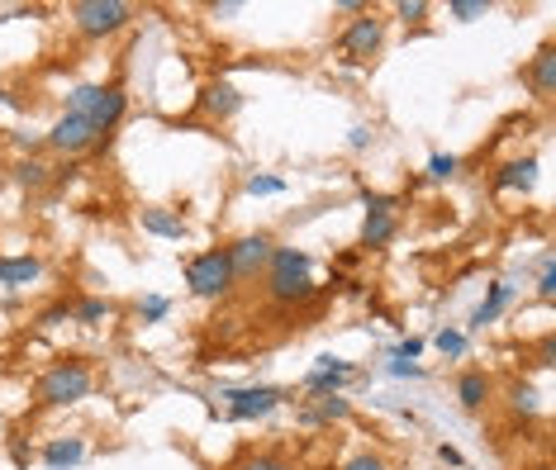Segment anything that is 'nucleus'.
I'll return each instance as SVG.
<instances>
[{
    "mask_svg": "<svg viewBox=\"0 0 556 470\" xmlns=\"http://www.w3.org/2000/svg\"><path fill=\"white\" fill-rule=\"evenodd\" d=\"M262 290L271 304H305L314 300V257L305 247H281L276 243L267 271H262Z\"/></svg>",
    "mask_w": 556,
    "mask_h": 470,
    "instance_id": "f257e3e1",
    "label": "nucleus"
},
{
    "mask_svg": "<svg viewBox=\"0 0 556 470\" xmlns=\"http://www.w3.org/2000/svg\"><path fill=\"white\" fill-rule=\"evenodd\" d=\"M181 276H186V295L200 300V304L229 300L233 285H238L233 281V266H229V252H224V247H205V252H195V257H186Z\"/></svg>",
    "mask_w": 556,
    "mask_h": 470,
    "instance_id": "f03ea898",
    "label": "nucleus"
},
{
    "mask_svg": "<svg viewBox=\"0 0 556 470\" xmlns=\"http://www.w3.org/2000/svg\"><path fill=\"white\" fill-rule=\"evenodd\" d=\"M91 390H96V371H91V361H81V357L53 361L39 376V404L43 409H72V404L91 399Z\"/></svg>",
    "mask_w": 556,
    "mask_h": 470,
    "instance_id": "7ed1b4c3",
    "label": "nucleus"
},
{
    "mask_svg": "<svg viewBox=\"0 0 556 470\" xmlns=\"http://www.w3.org/2000/svg\"><path fill=\"white\" fill-rule=\"evenodd\" d=\"M67 24L81 43H105V38H115L134 24V5H124V0H77V5H67Z\"/></svg>",
    "mask_w": 556,
    "mask_h": 470,
    "instance_id": "20e7f679",
    "label": "nucleus"
},
{
    "mask_svg": "<svg viewBox=\"0 0 556 470\" xmlns=\"http://www.w3.org/2000/svg\"><path fill=\"white\" fill-rule=\"evenodd\" d=\"M381 48H386V20L376 15V10L352 15L343 24V34H338V53H343L348 67H371V62L381 58Z\"/></svg>",
    "mask_w": 556,
    "mask_h": 470,
    "instance_id": "39448f33",
    "label": "nucleus"
},
{
    "mask_svg": "<svg viewBox=\"0 0 556 470\" xmlns=\"http://www.w3.org/2000/svg\"><path fill=\"white\" fill-rule=\"evenodd\" d=\"M362 205H366V219H362L357 243L366 252H386L400 238V200L381 195V190H362Z\"/></svg>",
    "mask_w": 556,
    "mask_h": 470,
    "instance_id": "423d86ee",
    "label": "nucleus"
},
{
    "mask_svg": "<svg viewBox=\"0 0 556 470\" xmlns=\"http://www.w3.org/2000/svg\"><path fill=\"white\" fill-rule=\"evenodd\" d=\"M96 148H100V134H96L91 119H81V114L62 110L58 119L43 129V152H58L62 162H77V157H86V152H96Z\"/></svg>",
    "mask_w": 556,
    "mask_h": 470,
    "instance_id": "0eeeda50",
    "label": "nucleus"
},
{
    "mask_svg": "<svg viewBox=\"0 0 556 470\" xmlns=\"http://www.w3.org/2000/svg\"><path fill=\"white\" fill-rule=\"evenodd\" d=\"M229 266H233V281H262V271H267L271 252H276V238L267 233V228H252V233H238L229 247Z\"/></svg>",
    "mask_w": 556,
    "mask_h": 470,
    "instance_id": "6e6552de",
    "label": "nucleus"
},
{
    "mask_svg": "<svg viewBox=\"0 0 556 470\" xmlns=\"http://www.w3.org/2000/svg\"><path fill=\"white\" fill-rule=\"evenodd\" d=\"M286 404V390L276 385H243V390H224V414L233 423H257V418L276 414Z\"/></svg>",
    "mask_w": 556,
    "mask_h": 470,
    "instance_id": "1a4fd4ad",
    "label": "nucleus"
},
{
    "mask_svg": "<svg viewBox=\"0 0 556 470\" xmlns=\"http://www.w3.org/2000/svg\"><path fill=\"white\" fill-rule=\"evenodd\" d=\"M195 105H200V114H205V119H214V124H229V119H238V114H243L248 96L238 91L233 81H224V76H214V81L200 86Z\"/></svg>",
    "mask_w": 556,
    "mask_h": 470,
    "instance_id": "9d476101",
    "label": "nucleus"
},
{
    "mask_svg": "<svg viewBox=\"0 0 556 470\" xmlns=\"http://www.w3.org/2000/svg\"><path fill=\"white\" fill-rule=\"evenodd\" d=\"M538 176H542V162L533 152H518V157L500 162L495 176H490V186H495V195H533Z\"/></svg>",
    "mask_w": 556,
    "mask_h": 470,
    "instance_id": "9b49d317",
    "label": "nucleus"
},
{
    "mask_svg": "<svg viewBox=\"0 0 556 470\" xmlns=\"http://www.w3.org/2000/svg\"><path fill=\"white\" fill-rule=\"evenodd\" d=\"M138 228H143V233H153V238H162V243H186V238H191L186 214L172 209V205H143V209H138Z\"/></svg>",
    "mask_w": 556,
    "mask_h": 470,
    "instance_id": "f8f14e48",
    "label": "nucleus"
},
{
    "mask_svg": "<svg viewBox=\"0 0 556 470\" xmlns=\"http://www.w3.org/2000/svg\"><path fill=\"white\" fill-rule=\"evenodd\" d=\"M523 86L533 91V100H547L556 96V48L552 43H542L533 58H528V67H523Z\"/></svg>",
    "mask_w": 556,
    "mask_h": 470,
    "instance_id": "ddd939ff",
    "label": "nucleus"
},
{
    "mask_svg": "<svg viewBox=\"0 0 556 470\" xmlns=\"http://www.w3.org/2000/svg\"><path fill=\"white\" fill-rule=\"evenodd\" d=\"M34 281H43V257H34V252H0V285L29 290Z\"/></svg>",
    "mask_w": 556,
    "mask_h": 470,
    "instance_id": "4468645a",
    "label": "nucleus"
},
{
    "mask_svg": "<svg viewBox=\"0 0 556 470\" xmlns=\"http://www.w3.org/2000/svg\"><path fill=\"white\" fill-rule=\"evenodd\" d=\"M357 376L352 371V361L343 357H319V366L305 376V395H343V385Z\"/></svg>",
    "mask_w": 556,
    "mask_h": 470,
    "instance_id": "2eb2a0df",
    "label": "nucleus"
},
{
    "mask_svg": "<svg viewBox=\"0 0 556 470\" xmlns=\"http://www.w3.org/2000/svg\"><path fill=\"white\" fill-rule=\"evenodd\" d=\"M10 181H15L20 190H29V195H43V190H53V162H48L43 152H34V157H15Z\"/></svg>",
    "mask_w": 556,
    "mask_h": 470,
    "instance_id": "dca6fc26",
    "label": "nucleus"
},
{
    "mask_svg": "<svg viewBox=\"0 0 556 470\" xmlns=\"http://www.w3.org/2000/svg\"><path fill=\"white\" fill-rule=\"evenodd\" d=\"M348 418H352V399H343V395H309L305 409H300V423H305V428L348 423Z\"/></svg>",
    "mask_w": 556,
    "mask_h": 470,
    "instance_id": "f3484780",
    "label": "nucleus"
},
{
    "mask_svg": "<svg viewBox=\"0 0 556 470\" xmlns=\"http://www.w3.org/2000/svg\"><path fill=\"white\" fill-rule=\"evenodd\" d=\"M490 395H495V380H490V371L471 366V371L457 376V404H462L466 414H480L490 404Z\"/></svg>",
    "mask_w": 556,
    "mask_h": 470,
    "instance_id": "a211bd4d",
    "label": "nucleus"
},
{
    "mask_svg": "<svg viewBox=\"0 0 556 470\" xmlns=\"http://www.w3.org/2000/svg\"><path fill=\"white\" fill-rule=\"evenodd\" d=\"M509 300H514V285H509V281H495V285L485 290V300H480L476 309H471V319H466V328H471V333H480V328H490L504 309H509Z\"/></svg>",
    "mask_w": 556,
    "mask_h": 470,
    "instance_id": "6ab92c4d",
    "label": "nucleus"
},
{
    "mask_svg": "<svg viewBox=\"0 0 556 470\" xmlns=\"http://www.w3.org/2000/svg\"><path fill=\"white\" fill-rule=\"evenodd\" d=\"M39 461L48 470H72V466H81L86 461V437H53L48 447L39 452Z\"/></svg>",
    "mask_w": 556,
    "mask_h": 470,
    "instance_id": "aec40b11",
    "label": "nucleus"
},
{
    "mask_svg": "<svg viewBox=\"0 0 556 470\" xmlns=\"http://www.w3.org/2000/svg\"><path fill=\"white\" fill-rule=\"evenodd\" d=\"M105 319H115V304H110L105 295H81V300H72V323L100 328Z\"/></svg>",
    "mask_w": 556,
    "mask_h": 470,
    "instance_id": "412c9836",
    "label": "nucleus"
},
{
    "mask_svg": "<svg viewBox=\"0 0 556 470\" xmlns=\"http://www.w3.org/2000/svg\"><path fill=\"white\" fill-rule=\"evenodd\" d=\"M457 172H462V157H457V152H433V157H428V167H424L428 181H452Z\"/></svg>",
    "mask_w": 556,
    "mask_h": 470,
    "instance_id": "4be33fe9",
    "label": "nucleus"
},
{
    "mask_svg": "<svg viewBox=\"0 0 556 470\" xmlns=\"http://www.w3.org/2000/svg\"><path fill=\"white\" fill-rule=\"evenodd\" d=\"M509 409L514 414H538L542 409V395L528 385V380H514V385H509Z\"/></svg>",
    "mask_w": 556,
    "mask_h": 470,
    "instance_id": "5701e85b",
    "label": "nucleus"
},
{
    "mask_svg": "<svg viewBox=\"0 0 556 470\" xmlns=\"http://www.w3.org/2000/svg\"><path fill=\"white\" fill-rule=\"evenodd\" d=\"M447 15L457 20V24L485 20V15H490V0H447Z\"/></svg>",
    "mask_w": 556,
    "mask_h": 470,
    "instance_id": "b1692460",
    "label": "nucleus"
},
{
    "mask_svg": "<svg viewBox=\"0 0 556 470\" xmlns=\"http://www.w3.org/2000/svg\"><path fill=\"white\" fill-rule=\"evenodd\" d=\"M167 314H172L167 295H143V300H138V323H162Z\"/></svg>",
    "mask_w": 556,
    "mask_h": 470,
    "instance_id": "393cba45",
    "label": "nucleus"
},
{
    "mask_svg": "<svg viewBox=\"0 0 556 470\" xmlns=\"http://www.w3.org/2000/svg\"><path fill=\"white\" fill-rule=\"evenodd\" d=\"M390 15H395L400 24H414V29H419V24L433 15V5H428V0H400V5L390 10Z\"/></svg>",
    "mask_w": 556,
    "mask_h": 470,
    "instance_id": "a878e982",
    "label": "nucleus"
},
{
    "mask_svg": "<svg viewBox=\"0 0 556 470\" xmlns=\"http://www.w3.org/2000/svg\"><path fill=\"white\" fill-rule=\"evenodd\" d=\"M248 195H286V181L281 176H271V172H257V176H248L243 181Z\"/></svg>",
    "mask_w": 556,
    "mask_h": 470,
    "instance_id": "bb28decb",
    "label": "nucleus"
},
{
    "mask_svg": "<svg viewBox=\"0 0 556 470\" xmlns=\"http://www.w3.org/2000/svg\"><path fill=\"white\" fill-rule=\"evenodd\" d=\"M338 470H390V461H386V456H381V452L362 447V452H352V456H348V461H343V466H338Z\"/></svg>",
    "mask_w": 556,
    "mask_h": 470,
    "instance_id": "cd10ccee",
    "label": "nucleus"
},
{
    "mask_svg": "<svg viewBox=\"0 0 556 470\" xmlns=\"http://www.w3.org/2000/svg\"><path fill=\"white\" fill-rule=\"evenodd\" d=\"M433 342H438L442 357H452V361L466 357V333H462V328H442V333H438Z\"/></svg>",
    "mask_w": 556,
    "mask_h": 470,
    "instance_id": "c85d7f7f",
    "label": "nucleus"
},
{
    "mask_svg": "<svg viewBox=\"0 0 556 470\" xmlns=\"http://www.w3.org/2000/svg\"><path fill=\"white\" fill-rule=\"evenodd\" d=\"M10 143L20 148V157H34V152H43V134H34V129H10Z\"/></svg>",
    "mask_w": 556,
    "mask_h": 470,
    "instance_id": "c756f323",
    "label": "nucleus"
},
{
    "mask_svg": "<svg viewBox=\"0 0 556 470\" xmlns=\"http://www.w3.org/2000/svg\"><path fill=\"white\" fill-rule=\"evenodd\" d=\"M39 328H58V323H72V300H58V304H48V309L34 319Z\"/></svg>",
    "mask_w": 556,
    "mask_h": 470,
    "instance_id": "7c9ffc66",
    "label": "nucleus"
},
{
    "mask_svg": "<svg viewBox=\"0 0 556 470\" xmlns=\"http://www.w3.org/2000/svg\"><path fill=\"white\" fill-rule=\"evenodd\" d=\"M238 470H290V466H286V456H276V452H257V456H248Z\"/></svg>",
    "mask_w": 556,
    "mask_h": 470,
    "instance_id": "2f4dec72",
    "label": "nucleus"
},
{
    "mask_svg": "<svg viewBox=\"0 0 556 470\" xmlns=\"http://www.w3.org/2000/svg\"><path fill=\"white\" fill-rule=\"evenodd\" d=\"M371 143H376L371 124H352V129H348V148H352V152H366Z\"/></svg>",
    "mask_w": 556,
    "mask_h": 470,
    "instance_id": "473e14b6",
    "label": "nucleus"
},
{
    "mask_svg": "<svg viewBox=\"0 0 556 470\" xmlns=\"http://www.w3.org/2000/svg\"><path fill=\"white\" fill-rule=\"evenodd\" d=\"M419 352H424V338H404L395 347V361H419Z\"/></svg>",
    "mask_w": 556,
    "mask_h": 470,
    "instance_id": "72a5a7b5",
    "label": "nucleus"
},
{
    "mask_svg": "<svg viewBox=\"0 0 556 470\" xmlns=\"http://www.w3.org/2000/svg\"><path fill=\"white\" fill-rule=\"evenodd\" d=\"M210 15L214 20H233V15H243V5H238V0H224V5H210Z\"/></svg>",
    "mask_w": 556,
    "mask_h": 470,
    "instance_id": "f704fd0d",
    "label": "nucleus"
},
{
    "mask_svg": "<svg viewBox=\"0 0 556 470\" xmlns=\"http://www.w3.org/2000/svg\"><path fill=\"white\" fill-rule=\"evenodd\" d=\"M338 15H362V10H371V5H362V0H338Z\"/></svg>",
    "mask_w": 556,
    "mask_h": 470,
    "instance_id": "c9c22d12",
    "label": "nucleus"
},
{
    "mask_svg": "<svg viewBox=\"0 0 556 470\" xmlns=\"http://www.w3.org/2000/svg\"><path fill=\"white\" fill-rule=\"evenodd\" d=\"M438 461H442V466H462V452H452V447H438Z\"/></svg>",
    "mask_w": 556,
    "mask_h": 470,
    "instance_id": "e433bc0d",
    "label": "nucleus"
},
{
    "mask_svg": "<svg viewBox=\"0 0 556 470\" xmlns=\"http://www.w3.org/2000/svg\"><path fill=\"white\" fill-rule=\"evenodd\" d=\"M5 100H10V91H5V81H0V105H5Z\"/></svg>",
    "mask_w": 556,
    "mask_h": 470,
    "instance_id": "4c0bfd02",
    "label": "nucleus"
}]
</instances>
